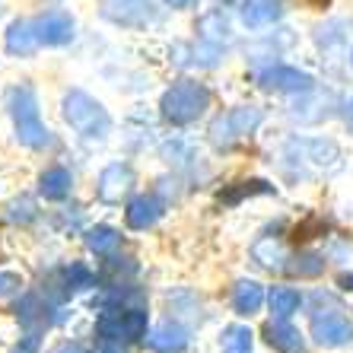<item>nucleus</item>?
I'll list each match as a JSON object with an SVG mask.
<instances>
[{
	"instance_id": "9b49d317",
	"label": "nucleus",
	"mask_w": 353,
	"mask_h": 353,
	"mask_svg": "<svg viewBox=\"0 0 353 353\" xmlns=\"http://www.w3.org/2000/svg\"><path fill=\"white\" fill-rule=\"evenodd\" d=\"M159 216H163V204L153 194H137L124 210V220H128L131 230H150Z\"/></svg>"
},
{
	"instance_id": "412c9836",
	"label": "nucleus",
	"mask_w": 353,
	"mask_h": 353,
	"mask_svg": "<svg viewBox=\"0 0 353 353\" xmlns=\"http://www.w3.org/2000/svg\"><path fill=\"white\" fill-rule=\"evenodd\" d=\"M223 353H252V331L245 325H232L223 331Z\"/></svg>"
},
{
	"instance_id": "6e6552de",
	"label": "nucleus",
	"mask_w": 353,
	"mask_h": 353,
	"mask_svg": "<svg viewBox=\"0 0 353 353\" xmlns=\"http://www.w3.org/2000/svg\"><path fill=\"white\" fill-rule=\"evenodd\" d=\"M35 32H39V41L41 45H48V48H58V45H67V41H74V17L64 13V10H48V13H41L35 19Z\"/></svg>"
},
{
	"instance_id": "4468645a",
	"label": "nucleus",
	"mask_w": 353,
	"mask_h": 353,
	"mask_svg": "<svg viewBox=\"0 0 353 353\" xmlns=\"http://www.w3.org/2000/svg\"><path fill=\"white\" fill-rule=\"evenodd\" d=\"M39 32H35V23L29 19H17V23L10 26L7 32V48L10 54H19V58H29L35 48H39Z\"/></svg>"
},
{
	"instance_id": "c756f323",
	"label": "nucleus",
	"mask_w": 353,
	"mask_h": 353,
	"mask_svg": "<svg viewBox=\"0 0 353 353\" xmlns=\"http://www.w3.org/2000/svg\"><path fill=\"white\" fill-rule=\"evenodd\" d=\"M341 287H347V290H353V277H350V274H344V277H341Z\"/></svg>"
},
{
	"instance_id": "473e14b6",
	"label": "nucleus",
	"mask_w": 353,
	"mask_h": 353,
	"mask_svg": "<svg viewBox=\"0 0 353 353\" xmlns=\"http://www.w3.org/2000/svg\"><path fill=\"white\" fill-rule=\"evenodd\" d=\"M350 64H353V51H350Z\"/></svg>"
},
{
	"instance_id": "c85d7f7f",
	"label": "nucleus",
	"mask_w": 353,
	"mask_h": 353,
	"mask_svg": "<svg viewBox=\"0 0 353 353\" xmlns=\"http://www.w3.org/2000/svg\"><path fill=\"white\" fill-rule=\"evenodd\" d=\"M344 115H347V128H350V131H353V99H350V102H347V112H344Z\"/></svg>"
},
{
	"instance_id": "2f4dec72",
	"label": "nucleus",
	"mask_w": 353,
	"mask_h": 353,
	"mask_svg": "<svg viewBox=\"0 0 353 353\" xmlns=\"http://www.w3.org/2000/svg\"><path fill=\"white\" fill-rule=\"evenodd\" d=\"M315 7H325V3H331V0H312Z\"/></svg>"
},
{
	"instance_id": "b1692460",
	"label": "nucleus",
	"mask_w": 353,
	"mask_h": 353,
	"mask_svg": "<svg viewBox=\"0 0 353 353\" xmlns=\"http://www.w3.org/2000/svg\"><path fill=\"white\" fill-rule=\"evenodd\" d=\"M64 277H67V287L70 290H80V287H90V280H92V274L83 268V264H70L64 271Z\"/></svg>"
},
{
	"instance_id": "f03ea898",
	"label": "nucleus",
	"mask_w": 353,
	"mask_h": 353,
	"mask_svg": "<svg viewBox=\"0 0 353 353\" xmlns=\"http://www.w3.org/2000/svg\"><path fill=\"white\" fill-rule=\"evenodd\" d=\"M163 118L172 124H191L197 118L204 115L210 108V90L204 83H194V80H179L175 86L163 92Z\"/></svg>"
},
{
	"instance_id": "a878e982",
	"label": "nucleus",
	"mask_w": 353,
	"mask_h": 353,
	"mask_svg": "<svg viewBox=\"0 0 353 353\" xmlns=\"http://www.w3.org/2000/svg\"><path fill=\"white\" fill-rule=\"evenodd\" d=\"M96 353H124V344L121 341H112V337H99Z\"/></svg>"
},
{
	"instance_id": "423d86ee",
	"label": "nucleus",
	"mask_w": 353,
	"mask_h": 353,
	"mask_svg": "<svg viewBox=\"0 0 353 353\" xmlns=\"http://www.w3.org/2000/svg\"><path fill=\"white\" fill-rule=\"evenodd\" d=\"M312 337H315V344H321V347H344L353 341V321L341 309L319 312L312 319Z\"/></svg>"
},
{
	"instance_id": "7c9ffc66",
	"label": "nucleus",
	"mask_w": 353,
	"mask_h": 353,
	"mask_svg": "<svg viewBox=\"0 0 353 353\" xmlns=\"http://www.w3.org/2000/svg\"><path fill=\"white\" fill-rule=\"evenodd\" d=\"M13 353H32V347H17Z\"/></svg>"
},
{
	"instance_id": "dca6fc26",
	"label": "nucleus",
	"mask_w": 353,
	"mask_h": 353,
	"mask_svg": "<svg viewBox=\"0 0 353 353\" xmlns=\"http://www.w3.org/2000/svg\"><path fill=\"white\" fill-rule=\"evenodd\" d=\"M70 185H74V179H70V172L61 169V165L48 169V172L39 179V191L48 197V201H61V197H67L70 194Z\"/></svg>"
},
{
	"instance_id": "a211bd4d",
	"label": "nucleus",
	"mask_w": 353,
	"mask_h": 353,
	"mask_svg": "<svg viewBox=\"0 0 353 353\" xmlns=\"http://www.w3.org/2000/svg\"><path fill=\"white\" fill-rule=\"evenodd\" d=\"M274 191V185H268L264 179H248V181H236L232 188H226L220 194V201L226 207H236L242 197H255V194H271Z\"/></svg>"
},
{
	"instance_id": "ddd939ff",
	"label": "nucleus",
	"mask_w": 353,
	"mask_h": 353,
	"mask_svg": "<svg viewBox=\"0 0 353 353\" xmlns=\"http://www.w3.org/2000/svg\"><path fill=\"white\" fill-rule=\"evenodd\" d=\"M264 341L280 353H303V337H299V331H296L287 319L268 321V325H264Z\"/></svg>"
},
{
	"instance_id": "1a4fd4ad",
	"label": "nucleus",
	"mask_w": 353,
	"mask_h": 353,
	"mask_svg": "<svg viewBox=\"0 0 353 353\" xmlns=\"http://www.w3.org/2000/svg\"><path fill=\"white\" fill-rule=\"evenodd\" d=\"M134 188V172L131 165H121V163H112L105 172L99 175V197L105 204H118L128 191Z\"/></svg>"
},
{
	"instance_id": "f257e3e1",
	"label": "nucleus",
	"mask_w": 353,
	"mask_h": 353,
	"mask_svg": "<svg viewBox=\"0 0 353 353\" xmlns=\"http://www.w3.org/2000/svg\"><path fill=\"white\" fill-rule=\"evenodd\" d=\"M7 102H10V115H13V124H17V137L23 147L29 150H41L48 147V128L41 121L39 115V102H35V92L29 86H17V90L7 92Z\"/></svg>"
},
{
	"instance_id": "f8f14e48",
	"label": "nucleus",
	"mask_w": 353,
	"mask_h": 353,
	"mask_svg": "<svg viewBox=\"0 0 353 353\" xmlns=\"http://www.w3.org/2000/svg\"><path fill=\"white\" fill-rule=\"evenodd\" d=\"M150 347L157 353H185L188 350V331L175 325V321H163L157 328L150 331Z\"/></svg>"
},
{
	"instance_id": "6ab92c4d",
	"label": "nucleus",
	"mask_w": 353,
	"mask_h": 353,
	"mask_svg": "<svg viewBox=\"0 0 353 353\" xmlns=\"http://www.w3.org/2000/svg\"><path fill=\"white\" fill-rule=\"evenodd\" d=\"M19 321H23V328L29 331V334H35V331H45V325H48V315L41 312L39 296L29 293L23 303H19Z\"/></svg>"
},
{
	"instance_id": "7ed1b4c3",
	"label": "nucleus",
	"mask_w": 353,
	"mask_h": 353,
	"mask_svg": "<svg viewBox=\"0 0 353 353\" xmlns=\"http://www.w3.org/2000/svg\"><path fill=\"white\" fill-rule=\"evenodd\" d=\"M64 121L86 140H102L108 134V112L83 90H70L64 96Z\"/></svg>"
},
{
	"instance_id": "cd10ccee",
	"label": "nucleus",
	"mask_w": 353,
	"mask_h": 353,
	"mask_svg": "<svg viewBox=\"0 0 353 353\" xmlns=\"http://www.w3.org/2000/svg\"><path fill=\"white\" fill-rule=\"evenodd\" d=\"M54 353H86V350H83L80 344H61V347H58V350H54Z\"/></svg>"
},
{
	"instance_id": "20e7f679",
	"label": "nucleus",
	"mask_w": 353,
	"mask_h": 353,
	"mask_svg": "<svg viewBox=\"0 0 353 353\" xmlns=\"http://www.w3.org/2000/svg\"><path fill=\"white\" fill-rule=\"evenodd\" d=\"M261 121H264V112L258 105H236L214 121V128H210V140H214V147L230 150L236 140L248 137Z\"/></svg>"
},
{
	"instance_id": "f3484780",
	"label": "nucleus",
	"mask_w": 353,
	"mask_h": 353,
	"mask_svg": "<svg viewBox=\"0 0 353 353\" xmlns=\"http://www.w3.org/2000/svg\"><path fill=\"white\" fill-rule=\"evenodd\" d=\"M299 303H303V296L293 287H271V293H268V305H271L274 319H290L299 309Z\"/></svg>"
},
{
	"instance_id": "aec40b11",
	"label": "nucleus",
	"mask_w": 353,
	"mask_h": 353,
	"mask_svg": "<svg viewBox=\"0 0 353 353\" xmlns=\"http://www.w3.org/2000/svg\"><path fill=\"white\" fill-rule=\"evenodd\" d=\"M255 261L261 264V268H268V271H280L283 261H287V252H283V245L274 242V239H261L255 245Z\"/></svg>"
},
{
	"instance_id": "5701e85b",
	"label": "nucleus",
	"mask_w": 353,
	"mask_h": 353,
	"mask_svg": "<svg viewBox=\"0 0 353 353\" xmlns=\"http://www.w3.org/2000/svg\"><path fill=\"white\" fill-rule=\"evenodd\" d=\"M296 264H290V271L296 274V277H319L321 271H325V258L315 255V252H303V255L293 258Z\"/></svg>"
},
{
	"instance_id": "4be33fe9",
	"label": "nucleus",
	"mask_w": 353,
	"mask_h": 353,
	"mask_svg": "<svg viewBox=\"0 0 353 353\" xmlns=\"http://www.w3.org/2000/svg\"><path fill=\"white\" fill-rule=\"evenodd\" d=\"M86 245H90V252H96V255H108V252L118 245V232L112 230V226H92V230L86 232Z\"/></svg>"
},
{
	"instance_id": "9d476101",
	"label": "nucleus",
	"mask_w": 353,
	"mask_h": 353,
	"mask_svg": "<svg viewBox=\"0 0 353 353\" xmlns=\"http://www.w3.org/2000/svg\"><path fill=\"white\" fill-rule=\"evenodd\" d=\"M239 17L248 29H264V26H274L283 17V3L280 0H242Z\"/></svg>"
},
{
	"instance_id": "bb28decb",
	"label": "nucleus",
	"mask_w": 353,
	"mask_h": 353,
	"mask_svg": "<svg viewBox=\"0 0 353 353\" xmlns=\"http://www.w3.org/2000/svg\"><path fill=\"white\" fill-rule=\"evenodd\" d=\"M169 7H175V10H188V7H194L197 0H165Z\"/></svg>"
},
{
	"instance_id": "393cba45",
	"label": "nucleus",
	"mask_w": 353,
	"mask_h": 353,
	"mask_svg": "<svg viewBox=\"0 0 353 353\" xmlns=\"http://www.w3.org/2000/svg\"><path fill=\"white\" fill-rule=\"evenodd\" d=\"M19 287H23V280H19L17 274H0V299H7V296H13Z\"/></svg>"
},
{
	"instance_id": "39448f33",
	"label": "nucleus",
	"mask_w": 353,
	"mask_h": 353,
	"mask_svg": "<svg viewBox=\"0 0 353 353\" xmlns=\"http://www.w3.org/2000/svg\"><path fill=\"white\" fill-rule=\"evenodd\" d=\"M99 337H112L121 344H131L147 334V312L143 309H105L96 325Z\"/></svg>"
},
{
	"instance_id": "2eb2a0df",
	"label": "nucleus",
	"mask_w": 353,
	"mask_h": 353,
	"mask_svg": "<svg viewBox=\"0 0 353 353\" xmlns=\"http://www.w3.org/2000/svg\"><path fill=\"white\" fill-rule=\"evenodd\" d=\"M264 303V290L261 283H255V280H239L236 290H232V305H236L239 315H252L258 312Z\"/></svg>"
},
{
	"instance_id": "0eeeda50",
	"label": "nucleus",
	"mask_w": 353,
	"mask_h": 353,
	"mask_svg": "<svg viewBox=\"0 0 353 353\" xmlns=\"http://www.w3.org/2000/svg\"><path fill=\"white\" fill-rule=\"evenodd\" d=\"M261 90L268 92H309L312 90V77L299 70V67H287V64H274L268 70L258 74Z\"/></svg>"
}]
</instances>
